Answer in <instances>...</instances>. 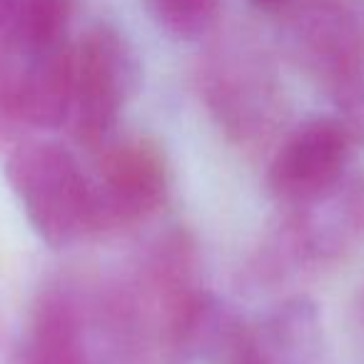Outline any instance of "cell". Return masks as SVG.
Wrapping results in <instances>:
<instances>
[{
    "label": "cell",
    "instance_id": "ba28073f",
    "mask_svg": "<svg viewBox=\"0 0 364 364\" xmlns=\"http://www.w3.org/2000/svg\"><path fill=\"white\" fill-rule=\"evenodd\" d=\"M160 31L177 41H195L213 31L220 16V0H145Z\"/></svg>",
    "mask_w": 364,
    "mask_h": 364
},
{
    "label": "cell",
    "instance_id": "52a82bcc",
    "mask_svg": "<svg viewBox=\"0 0 364 364\" xmlns=\"http://www.w3.org/2000/svg\"><path fill=\"white\" fill-rule=\"evenodd\" d=\"M73 0H23L18 21L6 41L21 55H41L68 46Z\"/></svg>",
    "mask_w": 364,
    "mask_h": 364
},
{
    "label": "cell",
    "instance_id": "277c9868",
    "mask_svg": "<svg viewBox=\"0 0 364 364\" xmlns=\"http://www.w3.org/2000/svg\"><path fill=\"white\" fill-rule=\"evenodd\" d=\"M90 177L95 228L132 225L152 215L167 193V165L162 150L145 137L102 145Z\"/></svg>",
    "mask_w": 364,
    "mask_h": 364
},
{
    "label": "cell",
    "instance_id": "3957f363",
    "mask_svg": "<svg viewBox=\"0 0 364 364\" xmlns=\"http://www.w3.org/2000/svg\"><path fill=\"white\" fill-rule=\"evenodd\" d=\"M354 140L337 117H312L294 127L267 170L272 198L304 208L329 195L344 180Z\"/></svg>",
    "mask_w": 364,
    "mask_h": 364
},
{
    "label": "cell",
    "instance_id": "9c48e42d",
    "mask_svg": "<svg viewBox=\"0 0 364 364\" xmlns=\"http://www.w3.org/2000/svg\"><path fill=\"white\" fill-rule=\"evenodd\" d=\"M21 8H23V0H0V41H6L11 36Z\"/></svg>",
    "mask_w": 364,
    "mask_h": 364
},
{
    "label": "cell",
    "instance_id": "7a4b0ae2",
    "mask_svg": "<svg viewBox=\"0 0 364 364\" xmlns=\"http://www.w3.org/2000/svg\"><path fill=\"white\" fill-rule=\"evenodd\" d=\"M137 60L110 26H92L70 48V110L65 125L80 145L102 147L137 87Z\"/></svg>",
    "mask_w": 364,
    "mask_h": 364
},
{
    "label": "cell",
    "instance_id": "5b68a950",
    "mask_svg": "<svg viewBox=\"0 0 364 364\" xmlns=\"http://www.w3.org/2000/svg\"><path fill=\"white\" fill-rule=\"evenodd\" d=\"M70 48L73 43L53 53L21 55L11 107L13 117L36 127L65 125L70 110Z\"/></svg>",
    "mask_w": 364,
    "mask_h": 364
},
{
    "label": "cell",
    "instance_id": "30bf717a",
    "mask_svg": "<svg viewBox=\"0 0 364 364\" xmlns=\"http://www.w3.org/2000/svg\"><path fill=\"white\" fill-rule=\"evenodd\" d=\"M250 3L262 13H279V11H284L292 0H250Z\"/></svg>",
    "mask_w": 364,
    "mask_h": 364
},
{
    "label": "cell",
    "instance_id": "6da1fadb",
    "mask_svg": "<svg viewBox=\"0 0 364 364\" xmlns=\"http://www.w3.org/2000/svg\"><path fill=\"white\" fill-rule=\"evenodd\" d=\"M6 177L31 228L53 250L95 230L90 177L55 142H26L8 157Z\"/></svg>",
    "mask_w": 364,
    "mask_h": 364
},
{
    "label": "cell",
    "instance_id": "8992f818",
    "mask_svg": "<svg viewBox=\"0 0 364 364\" xmlns=\"http://www.w3.org/2000/svg\"><path fill=\"white\" fill-rule=\"evenodd\" d=\"M21 364H85L80 324L68 299H43L21 349Z\"/></svg>",
    "mask_w": 364,
    "mask_h": 364
}]
</instances>
